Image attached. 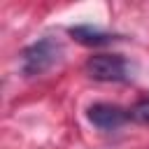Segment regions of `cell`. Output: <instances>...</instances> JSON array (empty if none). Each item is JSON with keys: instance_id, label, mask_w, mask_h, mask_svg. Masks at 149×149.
I'll use <instances>...</instances> for the list:
<instances>
[{"instance_id": "5b68a950", "label": "cell", "mask_w": 149, "mask_h": 149, "mask_svg": "<svg viewBox=\"0 0 149 149\" xmlns=\"http://www.w3.org/2000/svg\"><path fill=\"white\" fill-rule=\"evenodd\" d=\"M128 116H130L133 121H137V123H149V98L135 102V105L128 109Z\"/></svg>"}, {"instance_id": "3957f363", "label": "cell", "mask_w": 149, "mask_h": 149, "mask_svg": "<svg viewBox=\"0 0 149 149\" xmlns=\"http://www.w3.org/2000/svg\"><path fill=\"white\" fill-rule=\"evenodd\" d=\"M86 116L100 130H116V128H121L130 119L128 109H123L119 105H109V102H95V105H91L86 109Z\"/></svg>"}, {"instance_id": "277c9868", "label": "cell", "mask_w": 149, "mask_h": 149, "mask_svg": "<svg viewBox=\"0 0 149 149\" xmlns=\"http://www.w3.org/2000/svg\"><path fill=\"white\" fill-rule=\"evenodd\" d=\"M68 33L84 47H105V44H112L119 40V35H112V33H105L95 26H70Z\"/></svg>"}, {"instance_id": "7a4b0ae2", "label": "cell", "mask_w": 149, "mask_h": 149, "mask_svg": "<svg viewBox=\"0 0 149 149\" xmlns=\"http://www.w3.org/2000/svg\"><path fill=\"white\" fill-rule=\"evenodd\" d=\"M86 74L95 81H128L133 74V65L121 54H98L91 56L84 65Z\"/></svg>"}, {"instance_id": "6da1fadb", "label": "cell", "mask_w": 149, "mask_h": 149, "mask_svg": "<svg viewBox=\"0 0 149 149\" xmlns=\"http://www.w3.org/2000/svg\"><path fill=\"white\" fill-rule=\"evenodd\" d=\"M61 58H63V44L54 37H42L21 51V72L26 77L44 74Z\"/></svg>"}]
</instances>
